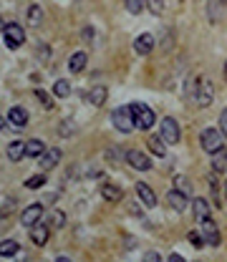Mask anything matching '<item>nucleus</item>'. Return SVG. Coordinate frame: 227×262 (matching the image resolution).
<instances>
[{"label": "nucleus", "mask_w": 227, "mask_h": 262, "mask_svg": "<svg viewBox=\"0 0 227 262\" xmlns=\"http://www.w3.org/2000/svg\"><path fill=\"white\" fill-rule=\"evenodd\" d=\"M194 101H197V106H210L212 101H215V86H212V81L207 78V76H200L197 78V83H194Z\"/></svg>", "instance_id": "obj_1"}, {"label": "nucleus", "mask_w": 227, "mask_h": 262, "mask_svg": "<svg viewBox=\"0 0 227 262\" xmlns=\"http://www.w3.org/2000/svg\"><path fill=\"white\" fill-rule=\"evenodd\" d=\"M132 109V114H134V124H137V129H142V131H149L154 124H156V114L151 111L147 104H132L129 106Z\"/></svg>", "instance_id": "obj_2"}, {"label": "nucleus", "mask_w": 227, "mask_h": 262, "mask_svg": "<svg viewBox=\"0 0 227 262\" xmlns=\"http://www.w3.org/2000/svg\"><path fill=\"white\" fill-rule=\"evenodd\" d=\"M111 124L116 126V131H121V134H129V131L137 129V124H134V114H132L129 106H119V109H114V114H111Z\"/></svg>", "instance_id": "obj_3"}, {"label": "nucleus", "mask_w": 227, "mask_h": 262, "mask_svg": "<svg viewBox=\"0 0 227 262\" xmlns=\"http://www.w3.org/2000/svg\"><path fill=\"white\" fill-rule=\"evenodd\" d=\"M3 33H5V46H8L10 51H15V48H20V46L25 43V30H23L20 23H8V25L3 28Z\"/></svg>", "instance_id": "obj_4"}, {"label": "nucleus", "mask_w": 227, "mask_h": 262, "mask_svg": "<svg viewBox=\"0 0 227 262\" xmlns=\"http://www.w3.org/2000/svg\"><path fill=\"white\" fill-rule=\"evenodd\" d=\"M200 144H202V149H205L207 154H215L217 149L225 146V144H222V134H220V129H212V126H207V129L200 134Z\"/></svg>", "instance_id": "obj_5"}, {"label": "nucleus", "mask_w": 227, "mask_h": 262, "mask_svg": "<svg viewBox=\"0 0 227 262\" xmlns=\"http://www.w3.org/2000/svg\"><path fill=\"white\" fill-rule=\"evenodd\" d=\"M159 139L164 141V144H177L179 141V124L172 119V116H164L161 121H159Z\"/></svg>", "instance_id": "obj_6"}, {"label": "nucleus", "mask_w": 227, "mask_h": 262, "mask_svg": "<svg viewBox=\"0 0 227 262\" xmlns=\"http://www.w3.org/2000/svg\"><path fill=\"white\" fill-rule=\"evenodd\" d=\"M202 240H205V245H210V247H217L220 242H222V237H220V227L215 224V219L210 217V219H202Z\"/></svg>", "instance_id": "obj_7"}, {"label": "nucleus", "mask_w": 227, "mask_h": 262, "mask_svg": "<svg viewBox=\"0 0 227 262\" xmlns=\"http://www.w3.org/2000/svg\"><path fill=\"white\" fill-rule=\"evenodd\" d=\"M124 161H129L137 172H151V159H149V154H144V151L129 149V151L124 154Z\"/></svg>", "instance_id": "obj_8"}, {"label": "nucleus", "mask_w": 227, "mask_h": 262, "mask_svg": "<svg viewBox=\"0 0 227 262\" xmlns=\"http://www.w3.org/2000/svg\"><path fill=\"white\" fill-rule=\"evenodd\" d=\"M41 217H43V204H41V202H33V204H28V207L20 212V224H23V227H33V224L41 222Z\"/></svg>", "instance_id": "obj_9"}, {"label": "nucleus", "mask_w": 227, "mask_h": 262, "mask_svg": "<svg viewBox=\"0 0 227 262\" xmlns=\"http://www.w3.org/2000/svg\"><path fill=\"white\" fill-rule=\"evenodd\" d=\"M61 156H63V151H61L58 146H53V149H46V151L38 156V164H41V169H43V172H51V169H56V167H58Z\"/></svg>", "instance_id": "obj_10"}, {"label": "nucleus", "mask_w": 227, "mask_h": 262, "mask_svg": "<svg viewBox=\"0 0 227 262\" xmlns=\"http://www.w3.org/2000/svg\"><path fill=\"white\" fill-rule=\"evenodd\" d=\"M48 237H51V230H48V224H33L30 227V240H33V245H38V247H43L46 242H48Z\"/></svg>", "instance_id": "obj_11"}, {"label": "nucleus", "mask_w": 227, "mask_h": 262, "mask_svg": "<svg viewBox=\"0 0 227 262\" xmlns=\"http://www.w3.org/2000/svg\"><path fill=\"white\" fill-rule=\"evenodd\" d=\"M167 204H169L174 212H184L187 204H189V199L182 194V192H177V189H169V192H167Z\"/></svg>", "instance_id": "obj_12"}, {"label": "nucleus", "mask_w": 227, "mask_h": 262, "mask_svg": "<svg viewBox=\"0 0 227 262\" xmlns=\"http://www.w3.org/2000/svg\"><path fill=\"white\" fill-rule=\"evenodd\" d=\"M134 51H137L139 56H149L151 51H154V36H151V33H142V36L134 41Z\"/></svg>", "instance_id": "obj_13"}, {"label": "nucleus", "mask_w": 227, "mask_h": 262, "mask_svg": "<svg viewBox=\"0 0 227 262\" xmlns=\"http://www.w3.org/2000/svg\"><path fill=\"white\" fill-rule=\"evenodd\" d=\"M106 96H109V88H106V86H93V88L86 93V101H88L91 106H104Z\"/></svg>", "instance_id": "obj_14"}, {"label": "nucleus", "mask_w": 227, "mask_h": 262, "mask_svg": "<svg viewBox=\"0 0 227 262\" xmlns=\"http://www.w3.org/2000/svg\"><path fill=\"white\" fill-rule=\"evenodd\" d=\"M8 121H10L15 129H20V126L28 124V111H25L23 106H13V109L8 111Z\"/></svg>", "instance_id": "obj_15"}, {"label": "nucleus", "mask_w": 227, "mask_h": 262, "mask_svg": "<svg viewBox=\"0 0 227 262\" xmlns=\"http://www.w3.org/2000/svg\"><path fill=\"white\" fill-rule=\"evenodd\" d=\"M212 172L215 174H227V149H217L212 154Z\"/></svg>", "instance_id": "obj_16"}, {"label": "nucleus", "mask_w": 227, "mask_h": 262, "mask_svg": "<svg viewBox=\"0 0 227 262\" xmlns=\"http://www.w3.org/2000/svg\"><path fill=\"white\" fill-rule=\"evenodd\" d=\"M137 194H139V199H142L149 209L156 207V194H154V189H151L147 182H139V184H137Z\"/></svg>", "instance_id": "obj_17"}, {"label": "nucleus", "mask_w": 227, "mask_h": 262, "mask_svg": "<svg viewBox=\"0 0 227 262\" xmlns=\"http://www.w3.org/2000/svg\"><path fill=\"white\" fill-rule=\"evenodd\" d=\"M101 196L106 199V202H121V196H124V192H121V187L119 184H111V182H106L104 187H101Z\"/></svg>", "instance_id": "obj_18"}, {"label": "nucleus", "mask_w": 227, "mask_h": 262, "mask_svg": "<svg viewBox=\"0 0 227 262\" xmlns=\"http://www.w3.org/2000/svg\"><path fill=\"white\" fill-rule=\"evenodd\" d=\"M86 63H88L86 51H76L74 56L69 58V71H71V73H81V71L86 68Z\"/></svg>", "instance_id": "obj_19"}, {"label": "nucleus", "mask_w": 227, "mask_h": 262, "mask_svg": "<svg viewBox=\"0 0 227 262\" xmlns=\"http://www.w3.org/2000/svg\"><path fill=\"white\" fill-rule=\"evenodd\" d=\"M192 212H194V217L202 222V219H210V202L207 199H202V196H197L194 202H192Z\"/></svg>", "instance_id": "obj_20"}, {"label": "nucleus", "mask_w": 227, "mask_h": 262, "mask_svg": "<svg viewBox=\"0 0 227 262\" xmlns=\"http://www.w3.org/2000/svg\"><path fill=\"white\" fill-rule=\"evenodd\" d=\"M25 18H28V25H30V28L41 25V20H43V8H41L38 3H33V5L25 10Z\"/></svg>", "instance_id": "obj_21"}, {"label": "nucleus", "mask_w": 227, "mask_h": 262, "mask_svg": "<svg viewBox=\"0 0 227 262\" xmlns=\"http://www.w3.org/2000/svg\"><path fill=\"white\" fill-rule=\"evenodd\" d=\"M43 151H46V144H43L41 139H30V141L25 144V156H28V159H38Z\"/></svg>", "instance_id": "obj_22"}, {"label": "nucleus", "mask_w": 227, "mask_h": 262, "mask_svg": "<svg viewBox=\"0 0 227 262\" xmlns=\"http://www.w3.org/2000/svg\"><path fill=\"white\" fill-rule=\"evenodd\" d=\"M147 149H149L154 156H167V144L159 136H149L147 139Z\"/></svg>", "instance_id": "obj_23"}, {"label": "nucleus", "mask_w": 227, "mask_h": 262, "mask_svg": "<svg viewBox=\"0 0 227 262\" xmlns=\"http://www.w3.org/2000/svg\"><path fill=\"white\" fill-rule=\"evenodd\" d=\"M23 156H25V141H13L8 146V159L10 161H20Z\"/></svg>", "instance_id": "obj_24"}, {"label": "nucleus", "mask_w": 227, "mask_h": 262, "mask_svg": "<svg viewBox=\"0 0 227 262\" xmlns=\"http://www.w3.org/2000/svg\"><path fill=\"white\" fill-rule=\"evenodd\" d=\"M20 252V245L15 240H3L0 242V257H15Z\"/></svg>", "instance_id": "obj_25"}, {"label": "nucleus", "mask_w": 227, "mask_h": 262, "mask_svg": "<svg viewBox=\"0 0 227 262\" xmlns=\"http://www.w3.org/2000/svg\"><path fill=\"white\" fill-rule=\"evenodd\" d=\"M174 189H177V192H182L184 196H189L192 194V182H189L184 174H177V177H174Z\"/></svg>", "instance_id": "obj_26"}, {"label": "nucleus", "mask_w": 227, "mask_h": 262, "mask_svg": "<svg viewBox=\"0 0 227 262\" xmlns=\"http://www.w3.org/2000/svg\"><path fill=\"white\" fill-rule=\"evenodd\" d=\"M71 93V83L66 81V78H58L56 83H53V96H58V99H66Z\"/></svg>", "instance_id": "obj_27"}, {"label": "nucleus", "mask_w": 227, "mask_h": 262, "mask_svg": "<svg viewBox=\"0 0 227 262\" xmlns=\"http://www.w3.org/2000/svg\"><path fill=\"white\" fill-rule=\"evenodd\" d=\"M66 224V214L61 209H53L51 212V219H48V230H61Z\"/></svg>", "instance_id": "obj_28"}, {"label": "nucleus", "mask_w": 227, "mask_h": 262, "mask_svg": "<svg viewBox=\"0 0 227 262\" xmlns=\"http://www.w3.org/2000/svg\"><path fill=\"white\" fill-rule=\"evenodd\" d=\"M36 99L43 104V109H46V111H51V109H53V96H51L48 91H43V88H36Z\"/></svg>", "instance_id": "obj_29"}, {"label": "nucleus", "mask_w": 227, "mask_h": 262, "mask_svg": "<svg viewBox=\"0 0 227 262\" xmlns=\"http://www.w3.org/2000/svg\"><path fill=\"white\" fill-rule=\"evenodd\" d=\"M43 184H46V174H36V177H30V179L23 182L25 189H41Z\"/></svg>", "instance_id": "obj_30"}, {"label": "nucleus", "mask_w": 227, "mask_h": 262, "mask_svg": "<svg viewBox=\"0 0 227 262\" xmlns=\"http://www.w3.org/2000/svg\"><path fill=\"white\" fill-rule=\"evenodd\" d=\"M207 182H210V194H212V202H215V204H220V184H217V174H210V177H207Z\"/></svg>", "instance_id": "obj_31"}, {"label": "nucleus", "mask_w": 227, "mask_h": 262, "mask_svg": "<svg viewBox=\"0 0 227 262\" xmlns=\"http://www.w3.org/2000/svg\"><path fill=\"white\" fill-rule=\"evenodd\" d=\"M144 8H149L151 15H161L164 13V0H144Z\"/></svg>", "instance_id": "obj_32"}, {"label": "nucleus", "mask_w": 227, "mask_h": 262, "mask_svg": "<svg viewBox=\"0 0 227 262\" xmlns=\"http://www.w3.org/2000/svg\"><path fill=\"white\" fill-rule=\"evenodd\" d=\"M124 5H126V10L132 15H139L144 10V0H124Z\"/></svg>", "instance_id": "obj_33"}, {"label": "nucleus", "mask_w": 227, "mask_h": 262, "mask_svg": "<svg viewBox=\"0 0 227 262\" xmlns=\"http://www.w3.org/2000/svg\"><path fill=\"white\" fill-rule=\"evenodd\" d=\"M189 242H192V245L200 250V247L205 245V240H202V232H200V230H192V232H189Z\"/></svg>", "instance_id": "obj_34"}, {"label": "nucleus", "mask_w": 227, "mask_h": 262, "mask_svg": "<svg viewBox=\"0 0 227 262\" xmlns=\"http://www.w3.org/2000/svg\"><path fill=\"white\" fill-rule=\"evenodd\" d=\"M220 134L227 136V109H222V114H220Z\"/></svg>", "instance_id": "obj_35"}, {"label": "nucleus", "mask_w": 227, "mask_h": 262, "mask_svg": "<svg viewBox=\"0 0 227 262\" xmlns=\"http://www.w3.org/2000/svg\"><path fill=\"white\" fill-rule=\"evenodd\" d=\"M119 151H121V149H116V146H114V149H109V151H106V159H109V156H111L114 161H116V159H124V154H119Z\"/></svg>", "instance_id": "obj_36"}, {"label": "nucleus", "mask_w": 227, "mask_h": 262, "mask_svg": "<svg viewBox=\"0 0 227 262\" xmlns=\"http://www.w3.org/2000/svg\"><path fill=\"white\" fill-rule=\"evenodd\" d=\"M144 262H161L159 260V252H147V255H144Z\"/></svg>", "instance_id": "obj_37"}, {"label": "nucleus", "mask_w": 227, "mask_h": 262, "mask_svg": "<svg viewBox=\"0 0 227 262\" xmlns=\"http://www.w3.org/2000/svg\"><path fill=\"white\" fill-rule=\"evenodd\" d=\"M74 126H71V124H61V131H58V134H61V136H69V134H74Z\"/></svg>", "instance_id": "obj_38"}, {"label": "nucleus", "mask_w": 227, "mask_h": 262, "mask_svg": "<svg viewBox=\"0 0 227 262\" xmlns=\"http://www.w3.org/2000/svg\"><path fill=\"white\" fill-rule=\"evenodd\" d=\"M167 262H187V260H184L182 255H177V252H174V255H169V260Z\"/></svg>", "instance_id": "obj_39"}, {"label": "nucleus", "mask_w": 227, "mask_h": 262, "mask_svg": "<svg viewBox=\"0 0 227 262\" xmlns=\"http://www.w3.org/2000/svg\"><path fill=\"white\" fill-rule=\"evenodd\" d=\"M129 212H132V214H134V217H139V214H142V212H139V207H137V204H132V207H129Z\"/></svg>", "instance_id": "obj_40"}, {"label": "nucleus", "mask_w": 227, "mask_h": 262, "mask_svg": "<svg viewBox=\"0 0 227 262\" xmlns=\"http://www.w3.org/2000/svg\"><path fill=\"white\" fill-rule=\"evenodd\" d=\"M5 126H8V119H5V116H0V131L5 129Z\"/></svg>", "instance_id": "obj_41"}, {"label": "nucleus", "mask_w": 227, "mask_h": 262, "mask_svg": "<svg viewBox=\"0 0 227 262\" xmlns=\"http://www.w3.org/2000/svg\"><path fill=\"white\" fill-rule=\"evenodd\" d=\"M56 262H71V260H69V257H58Z\"/></svg>", "instance_id": "obj_42"}, {"label": "nucleus", "mask_w": 227, "mask_h": 262, "mask_svg": "<svg viewBox=\"0 0 227 262\" xmlns=\"http://www.w3.org/2000/svg\"><path fill=\"white\" fill-rule=\"evenodd\" d=\"M222 192H225V199H227V182H225V184H222Z\"/></svg>", "instance_id": "obj_43"}, {"label": "nucleus", "mask_w": 227, "mask_h": 262, "mask_svg": "<svg viewBox=\"0 0 227 262\" xmlns=\"http://www.w3.org/2000/svg\"><path fill=\"white\" fill-rule=\"evenodd\" d=\"M3 28H5V23H3V18H0V30H3Z\"/></svg>", "instance_id": "obj_44"}, {"label": "nucleus", "mask_w": 227, "mask_h": 262, "mask_svg": "<svg viewBox=\"0 0 227 262\" xmlns=\"http://www.w3.org/2000/svg\"><path fill=\"white\" fill-rule=\"evenodd\" d=\"M217 3H220V5H222V8H225V3H227V0H217Z\"/></svg>", "instance_id": "obj_45"}, {"label": "nucleus", "mask_w": 227, "mask_h": 262, "mask_svg": "<svg viewBox=\"0 0 227 262\" xmlns=\"http://www.w3.org/2000/svg\"><path fill=\"white\" fill-rule=\"evenodd\" d=\"M225 81H227V61H225Z\"/></svg>", "instance_id": "obj_46"}]
</instances>
